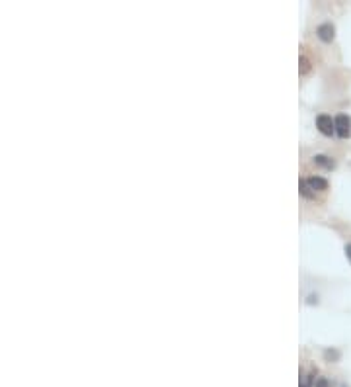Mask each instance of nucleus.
<instances>
[{
  "label": "nucleus",
  "mask_w": 351,
  "mask_h": 387,
  "mask_svg": "<svg viewBox=\"0 0 351 387\" xmlns=\"http://www.w3.org/2000/svg\"><path fill=\"white\" fill-rule=\"evenodd\" d=\"M306 182H308V186H310L314 192H322V190L328 188V182H326L324 178H320V176H310Z\"/></svg>",
  "instance_id": "20e7f679"
},
{
  "label": "nucleus",
  "mask_w": 351,
  "mask_h": 387,
  "mask_svg": "<svg viewBox=\"0 0 351 387\" xmlns=\"http://www.w3.org/2000/svg\"><path fill=\"white\" fill-rule=\"evenodd\" d=\"M345 254H347V258H349V262H351V244H347V246H345Z\"/></svg>",
  "instance_id": "1a4fd4ad"
},
{
  "label": "nucleus",
  "mask_w": 351,
  "mask_h": 387,
  "mask_svg": "<svg viewBox=\"0 0 351 387\" xmlns=\"http://www.w3.org/2000/svg\"><path fill=\"white\" fill-rule=\"evenodd\" d=\"M308 69H310L308 59H306V57H300V73L304 74V73H308Z\"/></svg>",
  "instance_id": "0eeeda50"
},
{
  "label": "nucleus",
  "mask_w": 351,
  "mask_h": 387,
  "mask_svg": "<svg viewBox=\"0 0 351 387\" xmlns=\"http://www.w3.org/2000/svg\"><path fill=\"white\" fill-rule=\"evenodd\" d=\"M333 32H335V30H333V26H332V24H322V26L318 28V37H320L322 41H326V43H328V41H332V39H333Z\"/></svg>",
  "instance_id": "7ed1b4c3"
},
{
  "label": "nucleus",
  "mask_w": 351,
  "mask_h": 387,
  "mask_svg": "<svg viewBox=\"0 0 351 387\" xmlns=\"http://www.w3.org/2000/svg\"><path fill=\"white\" fill-rule=\"evenodd\" d=\"M316 387H330V383H328L326 377H318L316 379Z\"/></svg>",
  "instance_id": "6e6552de"
},
{
  "label": "nucleus",
  "mask_w": 351,
  "mask_h": 387,
  "mask_svg": "<svg viewBox=\"0 0 351 387\" xmlns=\"http://www.w3.org/2000/svg\"><path fill=\"white\" fill-rule=\"evenodd\" d=\"M335 133L339 137H347L351 133V121L347 115H337L335 117Z\"/></svg>",
  "instance_id": "f03ea898"
},
{
  "label": "nucleus",
  "mask_w": 351,
  "mask_h": 387,
  "mask_svg": "<svg viewBox=\"0 0 351 387\" xmlns=\"http://www.w3.org/2000/svg\"><path fill=\"white\" fill-rule=\"evenodd\" d=\"M314 163H316V165H320V166H324V168H333V161H332V159H328V157H324V155L314 157Z\"/></svg>",
  "instance_id": "423d86ee"
},
{
  "label": "nucleus",
  "mask_w": 351,
  "mask_h": 387,
  "mask_svg": "<svg viewBox=\"0 0 351 387\" xmlns=\"http://www.w3.org/2000/svg\"><path fill=\"white\" fill-rule=\"evenodd\" d=\"M300 194H302L304 198H308V200H312V198L316 196V192L308 186V182H306V180H300Z\"/></svg>",
  "instance_id": "39448f33"
},
{
  "label": "nucleus",
  "mask_w": 351,
  "mask_h": 387,
  "mask_svg": "<svg viewBox=\"0 0 351 387\" xmlns=\"http://www.w3.org/2000/svg\"><path fill=\"white\" fill-rule=\"evenodd\" d=\"M316 125H318V129H320L324 135H332L335 131V121H332L330 115H318Z\"/></svg>",
  "instance_id": "f257e3e1"
}]
</instances>
